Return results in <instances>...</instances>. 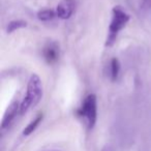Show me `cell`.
<instances>
[{"mask_svg":"<svg viewBox=\"0 0 151 151\" xmlns=\"http://www.w3.org/2000/svg\"><path fill=\"white\" fill-rule=\"evenodd\" d=\"M101 151H114V150H113V149L111 148V147H108V146H106L105 148H104V149H103V150H101Z\"/></svg>","mask_w":151,"mask_h":151,"instance_id":"cell-12","label":"cell"},{"mask_svg":"<svg viewBox=\"0 0 151 151\" xmlns=\"http://www.w3.org/2000/svg\"><path fill=\"white\" fill-rule=\"evenodd\" d=\"M129 21V16L126 14L121 7L115 6L112 11V20L109 26V33H108L106 46L111 47L115 42L117 35Z\"/></svg>","mask_w":151,"mask_h":151,"instance_id":"cell-2","label":"cell"},{"mask_svg":"<svg viewBox=\"0 0 151 151\" xmlns=\"http://www.w3.org/2000/svg\"><path fill=\"white\" fill-rule=\"evenodd\" d=\"M76 9L75 0H61L56 7V16L62 20L69 19Z\"/></svg>","mask_w":151,"mask_h":151,"instance_id":"cell-5","label":"cell"},{"mask_svg":"<svg viewBox=\"0 0 151 151\" xmlns=\"http://www.w3.org/2000/svg\"><path fill=\"white\" fill-rule=\"evenodd\" d=\"M42 97V85L40 78L36 73L30 77L27 85V92L20 104V115H24L28 110L35 107Z\"/></svg>","mask_w":151,"mask_h":151,"instance_id":"cell-1","label":"cell"},{"mask_svg":"<svg viewBox=\"0 0 151 151\" xmlns=\"http://www.w3.org/2000/svg\"><path fill=\"white\" fill-rule=\"evenodd\" d=\"M42 114H38V115L36 116V117L34 118V119L32 120V121L30 122V123L28 124L25 128H24V130H23L24 136H29V134H31L32 132L36 129V127L40 125V123L42 122Z\"/></svg>","mask_w":151,"mask_h":151,"instance_id":"cell-7","label":"cell"},{"mask_svg":"<svg viewBox=\"0 0 151 151\" xmlns=\"http://www.w3.org/2000/svg\"><path fill=\"white\" fill-rule=\"evenodd\" d=\"M42 56L49 64H54L60 56V48L56 42H48L42 48Z\"/></svg>","mask_w":151,"mask_h":151,"instance_id":"cell-4","label":"cell"},{"mask_svg":"<svg viewBox=\"0 0 151 151\" xmlns=\"http://www.w3.org/2000/svg\"><path fill=\"white\" fill-rule=\"evenodd\" d=\"M78 115L82 118L89 129L94 127L97 119V101L94 94H89L85 97L82 106L78 110Z\"/></svg>","mask_w":151,"mask_h":151,"instance_id":"cell-3","label":"cell"},{"mask_svg":"<svg viewBox=\"0 0 151 151\" xmlns=\"http://www.w3.org/2000/svg\"><path fill=\"white\" fill-rule=\"evenodd\" d=\"M120 73V63L117 58H113L111 60L110 65V75H111L112 81H116Z\"/></svg>","mask_w":151,"mask_h":151,"instance_id":"cell-8","label":"cell"},{"mask_svg":"<svg viewBox=\"0 0 151 151\" xmlns=\"http://www.w3.org/2000/svg\"><path fill=\"white\" fill-rule=\"evenodd\" d=\"M55 16H56V13H54L51 9H44V11L38 12L37 14V18L40 21H50Z\"/></svg>","mask_w":151,"mask_h":151,"instance_id":"cell-10","label":"cell"},{"mask_svg":"<svg viewBox=\"0 0 151 151\" xmlns=\"http://www.w3.org/2000/svg\"><path fill=\"white\" fill-rule=\"evenodd\" d=\"M27 26V23L25 21H22V20H17V21H12L9 23L6 28L7 33H12V32L16 31L18 29H21V28H24Z\"/></svg>","mask_w":151,"mask_h":151,"instance_id":"cell-9","label":"cell"},{"mask_svg":"<svg viewBox=\"0 0 151 151\" xmlns=\"http://www.w3.org/2000/svg\"><path fill=\"white\" fill-rule=\"evenodd\" d=\"M18 113H20L19 103H18V101H13V103L9 106V108H7L4 113L2 122H1V129L4 130V129H6V128H9V126H11L12 122L15 120Z\"/></svg>","mask_w":151,"mask_h":151,"instance_id":"cell-6","label":"cell"},{"mask_svg":"<svg viewBox=\"0 0 151 151\" xmlns=\"http://www.w3.org/2000/svg\"><path fill=\"white\" fill-rule=\"evenodd\" d=\"M141 11L143 13H147V12L151 11V0H142L141 2Z\"/></svg>","mask_w":151,"mask_h":151,"instance_id":"cell-11","label":"cell"}]
</instances>
